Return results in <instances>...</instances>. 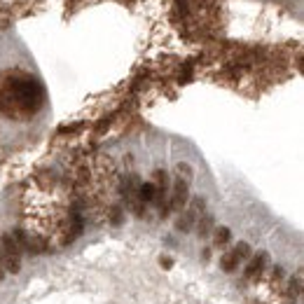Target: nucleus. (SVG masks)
Here are the masks:
<instances>
[{"instance_id":"nucleus-1","label":"nucleus","mask_w":304,"mask_h":304,"mask_svg":"<svg viewBox=\"0 0 304 304\" xmlns=\"http://www.w3.org/2000/svg\"><path fill=\"white\" fill-rule=\"evenodd\" d=\"M3 269L17 274L21 269V250H19L17 241L12 239V234L3 237Z\"/></svg>"},{"instance_id":"nucleus-2","label":"nucleus","mask_w":304,"mask_h":304,"mask_svg":"<svg viewBox=\"0 0 304 304\" xmlns=\"http://www.w3.org/2000/svg\"><path fill=\"white\" fill-rule=\"evenodd\" d=\"M189 195H187V180H182V178H178L176 185H173V195H171V204L169 208H182L185 204H187Z\"/></svg>"},{"instance_id":"nucleus-3","label":"nucleus","mask_w":304,"mask_h":304,"mask_svg":"<svg viewBox=\"0 0 304 304\" xmlns=\"http://www.w3.org/2000/svg\"><path fill=\"white\" fill-rule=\"evenodd\" d=\"M199 222H197V237L199 239H206L208 234H211V230H213V215H201V218H197Z\"/></svg>"},{"instance_id":"nucleus-4","label":"nucleus","mask_w":304,"mask_h":304,"mask_svg":"<svg viewBox=\"0 0 304 304\" xmlns=\"http://www.w3.org/2000/svg\"><path fill=\"white\" fill-rule=\"evenodd\" d=\"M155 197H157V187H155L152 182H143V185L138 187V199H140V204L155 201Z\"/></svg>"},{"instance_id":"nucleus-5","label":"nucleus","mask_w":304,"mask_h":304,"mask_svg":"<svg viewBox=\"0 0 304 304\" xmlns=\"http://www.w3.org/2000/svg\"><path fill=\"white\" fill-rule=\"evenodd\" d=\"M264 262H267V253H257V257L250 262L248 269H246V276H248V279L257 276V274L262 272V267H264Z\"/></svg>"},{"instance_id":"nucleus-6","label":"nucleus","mask_w":304,"mask_h":304,"mask_svg":"<svg viewBox=\"0 0 304 304\" xmlns=\"http://www.w3.org/2000/svg\"><path fill=\"white\" fill-rule=\"evenodd\" d=\"M237 264H239V257L234 255V250H232V253H225V255H222V260H220V267L225 269V272H234V269H237Z\"/></svg>"},{"instance_id":"nucleus-7","label":"nucleus","mask_w":304,"mask_h":304,"mask_svg":"<svg viewBox=\"0 0 304 304\" xmlns=\"http://www.w3.org/2000/svg\"><path fill=\"white\" fill-rule=\"evenodd\" d=\"M195 215H192V213H185V215H180V218H178V222H176V227H178V230H180V232H189V230H192V225H195Z\"/></svg>"},{"instance_id":"nucleus-8","label":"nucleus","mask_w":304,"mask_h":304,"mask_svg":"<svg viewBox=\"0 0 304 304\" xmlns=\"http://www.w3.org/2000/svg\"><path fill=\"white\" fill-rule=\"evenodd\" d=\"M204 208H206V201L201 199V197H195V199H192V204H189L187 211L197 218V215H201V213H204Z\"/></svg>"},{"instance_id":"nucleus-9","label":"nucleus","mask_w":304,"mask_h":304,"mask_svg":"<svg viewBox=\"0 0 304 304\" xmlns=\"http://www.w3.org/2000/svg\"><path fill=\"white\" fill-rule=\"evenodd\" d=\"M234 255L239 257V260H246V257H250V246L248 243H237V248H234Z\"/></svg>"},{"instance_id":"nucleus-10","label":"nucleus","mask_w":304,"mask_h":304,"mask_svg":"<svg viewBox=\"0 0 304 304\" xmlns=\"http://www.w3.org/2000/svg\"><path fill=\"white\" fill-rule=\"evenodd\" d=\"M227 241H230V230H227V227H218V232H215V243L222 246V243H227Z\"/></svg>"},{"instance_id":"nucleus-11","label":"nucleus","mask_w":304,"mask_h":304,"mask_svg":"<svg viewBox=\"0 0 304 304\" xmlns=\"http://www.w3.org/2000/svg\"><path fill=\"white\" fill-rule=\"evenodd\" d=\"M110 220H112V225H120V222H122V208L120 206L112 208V218H110Z\"/></svg>"},{"instance_id":"nucleus-12","label":"nucleus","mask_w":304,"mask_h":304,"mask_svg":"<svg viewBox=\"0 0 304 304\" xmlns=\"http://www.w3.org/2000/svg\"><path fill=\"white\" fill-rule=\"evenodd\" d=\"M0 269H3V250H0Z\"/></svg>"},{"instance_id":"nucleus-13","label":"nucleus","mask_w":304,"mask_h":304,"mask_svg":"<svg viewBox=\"0 0 304 304\" xmlns=\"http://www.w3.org/2000/svg\"><path fill=\"white\" fill-rule=\"evenodd\" d=\"M3 279H5V274H3V269H0V281H3Z\"/></svg>"}]
</instances>
